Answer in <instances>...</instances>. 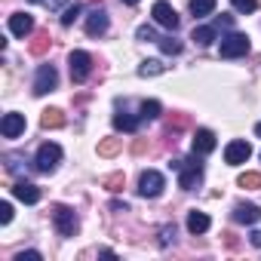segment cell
I'll list each match as a JSON object with an SVG mask.
<instances>
[{
	"label": "cell",
	"mask_w": 261,
	"mask_h": 261,
	"mask_svg": "<svg viewBox=\"0 0 261 261\" xmlns=\"http://www.w3.org/2000/svg\"><path fill=\"white\" fill-rule=\"evenodd\" d=\"M53 221H56V230L62 237H74L77 233V215H74L71 206H65V203L53 206Z\"/></svg>",
	"instance_id": "5"
},
{
	"label": "cell",
	"mask_w": 261,
	"mask_h": 261,
	"mask_svg": "<svg viewBox=\"0 0 261 261\" xmlns=\"http://www.w3.org/2000/svg\"><path fill=\"white\" fill-rule=\"evenodd\" d=\"M215 4H218V0H191V13H194V19H203V16H212V10H215Z\"/></svg>",
	"instance_id": "22"
},
{
	"label": "cell",
	"mask_w": 261,
	"mask_h": 261,
	"mask_svg": "<svg viewBox=\"0 0 261 261\" xmlns=\"http://www.w3.org/2000/svg\"><path fill=\"white\" fill-rule=\"evenodd\" d=\"M160 101L157 98H148V101H142V120H157L160 117Z\"/></svg>",
	"instance_id": "26"
},
{
	"label": "cell",
	"mask_w": 261,
	"mask_h": 261,
	"mask_svg": "<svg viewBox=\"0 0 261 261\" xmlns=\"http://www.w3.org/2000/svg\"><path fill=\"white\" fill-rule=\"evenodd\" d=\"M123 185H126V175H123V172H111V175H105V178H101V188H108L111 194L123 191Z\"/></svg>",
	"instance_id": "24"
},
{
	"label": "cell",
	"mask_w": 261,
	"mask_h": 261,
	"mask_svg": "<svg viewBox=\"0 0 261 261\" xmlns=\"http://www.w3.org/2000/svg\"><path fill=\"white\" fill-rule=\"evenodd\" d=\"M68 68H71V80H74V83H86V77H89V71H92V56L83 53V49H74V53L68 56Z\"/></svg>",
	"instance_id": "4"
},
{
	"label": "cell",
	"mask_w": 261,
	"mask_h": 261,
	"mask_svg": "<svg viewBox=\"0 0 261 261\" xmlns=\"http://www.w3.org/2000/svg\"><path fill=\"white\" fill-rule=\"evenodd\" d=\"M136 37H139V40H145V43H151V40H160V37H157V31H154V25H142V28L136 31Z\"/></svg>",
	"instance_id": "31"
},
{
	"label": "cell",
	"mask_w": 261,
	"mask_h": 261,
	"mask_svg": "<svg viewBox=\"0 0 261 261\" xmlns=\"http://www.w3.org/2000/svg\"><path fill=\"white\" fill-rule=\"evenodd\" d=\"M215 37H218V28H215V25H203V28H194V34H191V40H197L200 46H209Z\"/></svg>",
	"instance_id": "18"
},
{
	"label": "cell",
	"mask_w": 261,
	"mask_h": 261,
	"mask_svg": "<svg viewBox=\"0 0 261 261\" xmlns=\"http://www.w3.org/2000/svg\"><path fill=\"white\" fill-rule=\"evenodd\" d=\"M40 258H43V255H40V252H34V249H31V252H19V255H16V261H40Z\"/></svg>",
	"instance_id": "36"
},
{
	"label": "cell",
	"mask_w": 261,
	"mask_h": 261,
	"mask_svg": "<svg viewBox=\"0 0 261 261\" xmlns=\"http://www.w3.org/2000/svg\"><path fill=\"white\" fill-rule=\"evenodd\" d=\"M261 218V209L255 206V203H237L233 206V221H240V224H255Z\"/></svg>",
	"instance_id": "15"
},
{
	"label": "cell",
	"mask_w": 261,
	"mask_h": 261,
	"mask_svg": "<svg viewBox=\"0 0 261 261\" xmlns=\"http://www.w3.org/2000/svg\"><path fill=\"white\" fill-rule=\"evenodd\" d=\"M10 31H13L16 37H28V34L34 31V19H31L28 13H13V16H10Z\"/></svg>",
	"instance_id": "13"
},
{
	"label": "cell",
	"mask_w": 261,
	"mask_h": 261,
	"mask_svg": "<svg viewBox=\"0 0 261 261\" xmlns=\"http://www.w3.org/2000/svg\"><path fill=\"white\" fill-rule=\"evenodd\" d=\"M209 224H212V221H209V215H206V212H197V209H194V212H188V230H191V233H206V230H209Z\"/></svg>",
	"instance_id": "17"
},
{
	"label": "cell",
	"mask_w": 261,
	"mask_h": 261,
	"mask_svg": "<svg viewBox=\"0 0 261 261\" xmlns=\"http://www.w3.org/2000/svg\"><path fill=\"white\" fill-rule=\"evenodd\" d=\"M49 31H37L34 34V40H31V46H28V53L31 56H43V53H49Z\"/></svg>",
	"instance_id": "19"
},
{
	"label": "cell",
	"mask_w": 261,
	"mask_h": 261,
	"mask_svg": "<svg viewBox=\"0 0 261 261\" xmlns=\"http://www.w3.org/2000/svg\"><path fill=\"white\" fill-rule=\"evenodd\" d=\"M197 157H200V154H194V157H188V160H172V163H169V169L178 172V188H181V191H194V188L203 181V163H200Z\"/></svg>",
	"instance_id": "1"
},
{
	"label": "cell",
	"mask_w": 261,
	"mask_h": 261,
	"mask_svg": "<svg viewBox=\"0 0 261 261\" xmlns=\"http://www.w3.org/2000/svg\"><path fill=\"white\" fill-rule=\"evenodd\" d=\"M108 31V13L101 10V7H95L89 16H86V34L89 37H101Z\"/></svg>",
	"instance_id": "11"
},
{
	"label": "cell",
	"mask_w": 261,
	"mask_h": 261,
	"mask_svg": "<svg viewBox=\"0 0 261 261\" xmlns=\"http://www.w3.org/2000/svg\"><path fill=\"white\" fill-rule=\"evenodd\" d=\"M249 240H252V246H255V249H261V230H252V237H249Z\"/></svg>",
	"instance_id": "37"
},
{
	"label": "cell",
	"mask_w": 261,
	"mask_h": 261,
	"mask_svg": "<svg viewBox=\"0 0 261 261\" xmlns=\"http://www.w3.org/2000/svg\"><path fill=\"white\" fill-rule=\"evenodd\" d=\"M166 71V65L160 62V59H145L142 65H139V77H160Z\"/></svg>",
	"instance_id": "20"
},
{
	"label": "cell",
	"mask_w": 261,
	"mask_h": 261,
	"mask_svg": "<svg viewBox=\"0 0 261 261\" xmlns=\"http://www.w3.org/2000/svg\"><path fill=\"white\" fill-rule=\"evenodd\" d=\"M111 209H114V212H126V203H120V200H114V203H111Z\"/></svg>",
	"instance_id": "39"
},
{
	"label": "cell",
	"mask_w": 261,
	"mask_h": 261,
	"mask_svg": "<svg viewBox=\"0 0 261 261\" xmlns=\"http://www.w3.org/2000/svg\"><path fill=\"white\" fill-rule=\"evenodd\" d=\"M191 120H188V114H172L169 120H166V129H169V133H178V129H185Z\"/></svg>",
	"instance_id": "29"
},
{
	"label": "cell",
	"mask_w": 261,
	"mask_h": 261,
	"mask_svg": "<svg viewBox=\"0 0 261 261\" xmlns=\"http://www.w3.org/2000/svg\"><path fill=\"white\" fill-rule=\"evenodd\" d=\"M157 43H160V49H163L166 56H178V53H181V40H175L172 34H169V37H160Z\"/></svg>",
	"instance_id": "27"
},
{
	"label": "cell",
	"mask_w": 261,
	"mask_h": 261,
	"mask_svg": "<svg viewBox=\"0 0 261 261\" xmlns=\"http://www.w3.org/2000/svg\"><path fill=\"white\" fill-rule=\"evenodd\" d=\"M40 126H43V129H62V126H65V114H62L59 108H46V111L40 114Z\"/></svg>",
	"instance_id": "16"
},
{
	"label": "cell",
	"mask_w": 261,
	"mask_h": 261,
	"mask_svg": "<svg viewBox=\"0 0 261 261\" xmlns=\"http://www.w3.org/2000/svg\"><path fill=\"white\" fill-rule=\"evenodd\" d=\"M0 133H4V139H19L25 133V117L22 114H4V120H0Z\"/></svg>",
	"instance_id": "10"
},
{
	"label": "cell",
	"mask_w": 261,
	"mask_h": 261,
	"mask_svg": "<svg viewBox=\"0 0 261 261\" xmlns=\"http://www.w3.org/2000/svg\"><path fill=\"white\" fill-rule=\"evenodd\" d=\"M59 86V74L53 65H40L37 68V77H34V95H46Z\"/></svg>",
	"instance_id": "7"
},
{
	"label": "cell",
	"mask_w": 261,
	"mask_h": 261,
	"mask_svg": "<svg viewBox=\"0 0 261 261\" xmlns=\"http://www.w3.org/2000/svg\"><path fill=\"white\" fill-rule=\"evenodd\" d=\"M237 185L246 188V191H258V188H261V172H243V175L237 178Z\"/></svg>",
	"instance_id": "25"
},
{
	"label": "cell",
	"mask_w": 261,
	"mask_h": 261,
	"mask_svg": "<svg viewBox=\"0 0 261 261\" xmlns=\"http://www.w3.org/2000/svg\"><path fill=\"white\" fill-rule=\"evenodd\" d=\"M133 151H136V154H145V151H148V145H145V142H136V145H133Z\"/></svg>",
	"instance_id": "38"
},
{
	"label": "cell",
	"mask_w": 261,
	"mask_h": 261,
	"mask_svg": "<svg viewBox=\"0 0 261 261\" xmlns=\"http://www.w3.org/2000/svg\"><path fill=\"white\" fill-rule=\"evenodd\" d=\"M163 188H166V181H163V175H160L157 169L142 172V178H139V194H142V197L154 200V197H160V194H163Z\"/></svg>",
	"instance_id": "6"
},
{
	"label": "cell",
	"mask_w": 261,
	"mask_h": 261,
	"mask_svg": "<svg viewBox=\"0 0 261 261\" xmlns=\"http://www.w3.org/2000/svg\"><path fill=\"white\" fill-rule=\"evenodd\" d=\"M151 16H154L157 25H163V28H169V31L178 28V13L172 10V4H166V0H157L154 10H151Z\"/></svg>",
	"instance_id": "8"
},
{
	"label": "cell",
	"mask_w": 261,
	"mask_h": 261,
	"mask_svg": "<svg viewBox=\"0 0 261 261\" xmlns=\"http://www.w3.org/2000/svg\"><path fill=\"white\" fill-rule=\"evenodd\" d=\"M252 157V145L249 142H230L227 148H224V163L227 166H240V163H246Z\"/></svg>",
	"instance_id": "9"
},
{
	"label": "cell",
	"mask_w": 261,
	"mask_h": 261,
	"mask_svg": "<svg viewBox=\"0 0 261 261\" xmlns=\"http://www.w3.org/2000/svg\"><path fill=\"white\" fill-rule=\"evenodd\" d=\"M255 136H258V139H261V123H258V126H255Z\"/></svg>",
	"instance_id": "40"
},
{
	"label": "cell",
	"mask_w": 261,
	"mask_h": 261,
	"mask_svg": "<svg viewBox=\"0 0 261 261\" xmlns=\"http://www.w3.org/2000/svg\"><path fill=\"white\" fill-rule=\"evenodd\" d=\"M31 4H40V7H46V10L59 13V10H65V7H68V0H31Z\"/></svg>",
	"instance_id": "33"
},
{
	"label": "cell",
	"mask_w": 261,
	"mask_h": 261,
	"mask_svg": "<svg viewBox=\"0 0 261 261\" xmlns=\"http://www.w3.org/2000/svg\"><path fill=\"white\" fill-rule=\"evenodd\" d=\"M169 240H175V227H163L160 230V246H169Z\"/></svg>",
	"instance_id": "35"
},
{
	"label": "cell",
	"mask_w": 261,
	"mask_h": 261,
	"mask_svg": "<svg viewBox=\"0 0 261 261\" xmlns=\"http://www.w3.org/2000/svg\"><path fill=\"white\" fill-rule=\"evenodd\" d=\"M13 197L31 206V203H37V200H40V188H37V185H31V181H16V185H13Z\"/></svg>",
	"instance_id": "14"
},
{
	"label": "cell",
	"mask_w": 261,
	"mask_h": 261,
	"mask_svg": "<svg viewBox=\"0 0 261 261\" xmlns=\"http://www.w3.org/2000/svg\"><path fill=\"white\" fill-rule=\"evenodd\" d=\"M123 4H129V7H136V4H139V0H123Z\"/></svg>",
	"instance_id": "41"
},
{
	"label": "cell",
	"mask_w": 261,
	"mask_h": 261,
	"mask_svg": "<svg viewBox=\"0 0 261 261\" xmlns=\"http://www.w3.org/2000/svg\"><path fill=\"white\" fill-rule=\"evenodd\" d=\"M4 160H7V169H10V172H22V163H25L22 154H7Z\"/></svg>",
	"instance_id": "32"
},
{
	"label": "cell",
	"mask_w": 261,
	"mask_h": 261,
	"mask_svg": "<svg viewBox=\"0 0 261 261\" xmlns=\"http://www.w3.org/2000/svg\"><path fill=\"white\" fill-rule=\"evenodd\" d=\"M77 16H80V7H77V4H68V7L62 10V25L71 28V25L77 22Z\"/></svg>",
	"instance_id": "28"
},
{
	"label": "cell",
	"mask_w": 261,
	"mask_h": 261,
	"mask_svg": "<svg viewBox=\"0 0 261 261\" xmlns=\"http://www.w3.org/2000/svg\"><path fill=\"white\" fill-rule=\"evenodd\" d=\"M212 151H215V133H212V129H197V133H194V154L206 157Z\"/></svg>",
	"instance_id": "12"
},
{
	"label": "cell",
	"mask_w": 261,
	"mask_h": 261,
	"mask_svg": "<svg viewBox=\"0 0 261 261\" xmlns=\"http://www.w3.org/2000/svg\"><path fill=\"white\" fill-rule=\"evenodd\" d=\"M230 4H233V10H237V13L249 16V13H255V7H258V0H230Z\"/></svg>",
	"instance_id": "30"
},
{
	"label": "cell",
	"mask_w": 261,
	"mask_h": 261,
	"mask_svg": "<svg viewBox=\"0 0 261 261\" xmlns=\"http://www.w3.org/2000/svg\"><path fill=\"white\" fill-rule=\"evenodd\" d=\"M59 163H62V148L56 145V142H46V145H40V151H37V160H34V166H37V172H56L59 169Z\"/></svg>",
	"instance_id": "2"
},
{
	"label": "cell",
	"mask_w": 261,
	"mask_h": 261,
	"mask_svg": "<svg viewBox=\"0 0 261 261\" xmlns=\"http://www.w3.org/2000/svg\"><path fill=\"white\" fill-rule=\"evenodd\" d=\"M114 129H120V133H136L139 120L129 117V114H114Z\"/></svg>",
	"instance_id": "21"
},
{
	"label": "cell",
	"mask_w": 261,
	"mask_h": 261,
	"mask_svg": "<svg viewBox=\"0 0 261 261\" xmlns=\"http://www.w3.org/2000/svg\"><path fill=\"white\" fill-rule=\"evenodd\" d=\"M10 221H13V206L0 203V224H10Z\"/></svg>",
	"instance_id": "34"
},
{
	"label": "cell",
	"mask_w": 261,
	"mask_h": 261,
	"mask_svg": "<svg viewBox=\"0 0 261 261\" xmlns=\"http://www.w3.org/2000/svg\"><path fill=\"white\" fill-rule=\"evenodd\" d=\"M249 49H252V43H249V34H240V31H233V34L221 37V59H240V56H246Z\"/></svg>",
	"instance_id": "3"
},
{
	"label": "cell",
	"mask_w": 261,
	"mask_h": 261,
	"mask_svg": "<svg viewBox=\"0 0 261 261\" xmlns=\"http://www.w3.org/2000/svg\"><path fill=\"white\" fill-rule=\"evenodd\" d=\"M120 148H123L120 139H101V142H98V157H117Z\"/></svg>",
	"instance_id": "23"
}]
</instances>
